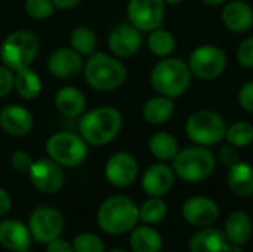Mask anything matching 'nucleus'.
I'll use <instances>...</instances> for the list:
<instances>
[{"mask_svg":"<svg viewBox=\"0 0 253 252\" xmlns=\"http://www.w3.org/2000/svg\"><path fill=\"white\" fill-rule=\"evenodd\" d=\"M237 59L243 67H253V37L245 39L237 49Z\"/></svg>","mask_w":253,"mask_h":252,"instance_id":"36","label":"nucleus"},{"mask_svg":"<svg viewBox=\"0 0 253 252\" xmlns=\"http://www.w3.org/2000/svg\"><path fill=\"white\" fill-rule=\"evenodd\" d=\"M222 252H245V251L242 250V247H240V245H236V244H227V245L224 247Z\"/></svg>","mask_w":253,"mask_h":252,"instance_id":"43","label":"nucleus"},{"mask_svg":"<svg viewBox=\"0 0 253 252\" xmlns=\"http://www.w3.org/2000/svg\"><path fill=\"white\" fill-rule=\"evenodd\" d=\"M182 0H165V3H168V4H179Z\"/></svg>","mask_w":253,"mask_h":252,"instance_id":"45","label":"nucleus"},{"mask_svg":"<svg viewBox=\"0 0 253 252\" xmlns=\"http://www.w3.org/2000/svg\"><path fill=\"white\" fill-rule=\"evenodd\" d=\"M222 22L233 33L248 31L253 24L252 7L242 0H234L222 9Z\"/></svg>","mask_w":253,"mask_h":252,"instance_id":"20","label":"nucleus"},{"mask_svg":"<svg viewBox=\"0 0 253 252\" xmlns=\"http://www.w3.org/2000/svg\"><path fill=\"white\" fill-rule=\"evenodd\" d=\"M252 235V221L243 211L233 212L225 223V238L230 244L245 245Z\"/></svg>","mask_w":253,"mask_h":252,"instance_id":"23","label":"nucleus"},{"mask_svg":"<svg viewBox=\"0 0 253 252\" xmlns=\"http://www.w3.org/2000/svg\"><path fill=\"white\" fill-rule=\"evenodd\" d=\"M162 236L150 226L133 229L130 235V247L135 252H160Z\"/></svg>","mask_w":253,"mask_h":252,"instance_id":"27","label":"nucleus"},{"mask_svg":"<svg viewBox=\"0 0 253 252\" xmlns=\"http://www.w3.org/2000/svg\"><path fill=\"white\" fill-rule=\"evenodd\" d=\"M53 104L55 108L65 117H80L86 110L84 94L74 86H64L58 89Z\"/></svg>","mask_w":253,"mask_h":252,"instance_id":"21","label":"nucleus"},{"mask_svg":"<svg viewBox=\"0 0 253 252\" xmlns=\"http://www.w3.org/2000/svg\"><path fill=\"white\" fill-rule=\"evenodd\" d=\"M30 229L18 220H4L0 223V245L12 252H25L31 245Z\"/></svg>","mask_w":253,"mask_h":252,"instance_id":"19","label":"nucleus"},{"mask_svg":"<svg viewBox=\"0 0 253 252\" xmlns=\"http://www.w3.org/2000/svg\"><path fill=\"white\" fill-rule=\"evenodd\" d=\"M185 131L194 144L209 147L225 138L227 126L218 113L212 110H199L188 117Z\"/></svg>","mask_w":253,"mask_h":252,"instance_id":"8","label":"nucleus"},{"mask_svg":"<svg viewBox=\"0 0 253 252\" xmlns=\"http://www.w3.org/2000/svg\"><path fill=\"white\" fill-rule=\"evenodd\" d=\"M175 110L173 100L165 95H159L154 98H150L142 108V116L144 119L151 123V125H162L166 123Z\"/></svg>","mask_w":253,"mask_h":252,"instance_id":"24","label":"nucleus"},{"mask_svg":"<svg viewBox=\"0 0 253 252\" xmlns=\"http://www.w3.org/2000/svg\"><path fill=\"white\" fill-rule=\"evenodd\" d=\"M31 184L42 193L53 195L59 192L64 186V172L61 165H58L50 157L37 159L28 172Z\"/></svg>","mask_w":253,"mask_h":252,"instance_id":"12","label":"nucleus"},{"mask_svg":"<svg viewBox=\"0 0 253 252\" xmlns=\"http://www.w3.org/2000/svg\"><path fill=\"white\" fill-rule=\"evenodd\" d=\"M96 34L92 28L86 25L76 27L70 34L71 48L82 56H89L96 49Z\"/></svg>","mask_w":253,"mask_h":252,"instance_id":"29","label":"nucleus"},{"mask_svg":"<svg viewBox=\"0 0 253 252\" xmlns=\"http://www.w3.org/2000/svg\"><path fill=\"white\" fill-rule=\"evenodd\" d=\"M215 156L203 146H194L178 151L173 159V172L187 183H199L212 175Z\"/></svg>","mask_w":253,"mask_h":252,"instance_id":"6","label":"nucleus"},{"mask_svg":"<svg viewBox=\"0 0 253 252\" xmlns=\"http://www.w3.org/2000/svg\"><path fill=\"white\" fill-rule=\"evenodd\" d=\"M34 125L33 114L19 104H9L0 111V126L12 137H25Z\"/></svg>","mask_w":253,"mask_h":252,"instance_id":"17","label":"nucleus"},{"mask_svg":"<svg viewBox=\"0 0 253 252\" xmlns=\"http://www.w3.org/2000/svg\"><path fill=\"white\" fill-rule=\"evenodd\" d=\"M47 68L52 76L68 80L82 73L83 59L82 55L77 53L73 48H59L50 53L47 59Z\"/></svg>","mask_w":253,"mask_h":252,"instance_id":"15","label":"nucleus"},{"mask_svg":"<svg viewBox=\"0 0 253 252\" xmlns=\"http://www.w3.org/2000/svg\"><path fill=\"white\" fill-rule=\"evenodd\" d=\"M219 157H221V160H222L228 168L233 166V165H236L237 162H240V160H239V153H237L236 147L231 146V144H225V146L221 147V150H219Z\"/></svg>","mask_w":253,"mask_h":252,"instance_id":"39","label":"nucleus"},{"mask_svg":"<svg viewBox=\"0 0 253 252\" xmlns=\"http://www.w3.org/2000/svg\"><path fill=\"white\" fill-rule=\"evenodd\" d=\"M139 221V208L126 196L116 195L102 202L98 209V224L108 235H123Z\"/></svg>","mask_w":253,"mask_h":252,"instance_id":"3","label":"nucleus"},{"mask_svg":"<svg viewBox=\"0 0 253 252\" xmlns=\"http://www.w3.org/2000/svg\"><path fill=\"white\" fill-rule=\"evenodd\" d=\"M87 85L96 91L108 92L120 88L126 80V67L117 56L105 52H93L83 65Z\"/></svg>","mask_w":253,"mask_h":252,"instance_id":"2","label":"nucleus"},{"mask_svg":"<svg viewBox=\"0 0 253 252\" xmlns=\"http://www.w3.org/2000/svg\"><path fill=\"white\" fill-rule=\"evenodd\" d=\"M110 252H126V251H123V250H113V251H110Z\"/></svg>","mask_w":253,"mask_h":252,"instance_id":"46","label":"nucleus"},{"mask_svg":"<svg viewBox=\"0 0 253 252\" xmlns=\"http://www.w3.org/2000/svg\"><path fill=\"white\" fill-rule=\"evenodd\" d=\"M184 218L196 227H209L219 217L218 205L205 196H196L188 199L182 206Z\"/></svg>","mask_w":253,"mask_h":252,"instance_id":"16","label":"nucleus"},{"mask_svg":"<svg viewBox=\"0 0 253 252\" xmlns=\"http://www.w3.org/2000/svg\"><path fill=\"white\" fill-rule=\"evenodd\" d=\"M46 252H74V250H73V245H70L67 241L56 238L47 244Z\"/></svg>","mask_w":253,"mask_h":252,"instance_id":"40","label":"nucleus"},{"mask_svg":"<svg viewBox=\"0 0 253 252\" xmlns=\"http://www.w3.org/2000/svg\"><path fill=\"white\" fill-rule=\"evenodd\" d=\"M138 162L126 151L114 153L105 165V178L114 187H127L138 177Z\"/></svg>","mask_w":253,"mask_h":252,"instance_id":"14","label":"nucleus"},{"mask_svg":"<svg viewBox=\"0 0 253 252\" xmlns=\"http://www.w3.org/2000/svg\"><path fill=\"white\" fill-rule=\"evenodd\" d=\"M225 140L234 147H248L253 141V126L249 122H236L225 131Z\"/></svg>","mask_w":253,"mask_h":252,"instance_id":"32","label":"nucleus"},{"mask_svg":"<svg viewBox=\"0 0 253 252\" xmlns=\"http://www.w3.org/2000/svg\"><path fill=\"white\" fill-rule=\"evenodd\" d=\"M225 0H203V3H206V4H209V6H219V4H222Z\"/></svg>","mask_w":253,"mask_h":252,"instance_id":"44","label":"nucleus"},{"mask_svg":"<svg viewBox=\"0 0 253 252\" xmlns=\"http://www.w3.org/2000/svg\"><path fill=\"white\" fill-rule=\"evenodd\" d=\"M74 252H105L104 242L93 233H80L73 242Z\"/></svg>","mask_w":253,"mask_h":252,"instance_id":"34","label":"nucleus"},{"mask_svg":"<svg viewBox=\"0 0 253 252\" xmlns=\"http://www.w3.org/2000/svg\"><path fill=\"white\" fill-rule=\"evenodd\" d=\"M148 149L159 160H173L179 151L178 141L168 132H157L150 138Z\"/></svg>","mask_w":253,"mask_h":252,"instance_id":"28","label":"nucleus"},{"mask_svg":"<svg viewBox=\"0 0 253 252\" xmlns=\"http://www.w3.org/2000/svg\"><path fill=\"white\" fill-rule=\"evenodd\" d=\"M239 102L246 111L253 113V82H248L240 88Z\"/></svg>","mask_w":253,"mask_h":252,"instance_id":"38","label":"nucleus"},{"mask_svg":"<svg viewBox=\"0 0 253 252\" xmlns=\"http://www.w3.org/2000/svg\"><path fill=\"white\" fill-rule=\"evenodd\" d=\"M122 114L111 105L96 107L80 116L79 134L87 144L101 147L111 143L122 129Z\"/></svg>","mask_w":253,"mask_h":252,"instance_id":"1","label":"nucleus"},{"mask_svg":"<svg viewBox=\"0 0 253 252\" xmlns=\"http://www.w3.org/2000/svg\"><path fill=\"white\" fill-rule=\"evenodd\" d=\"M176 42L170 31L160 28H156L150 31L148 36V49L157 55V56H169L175 50Z\"/></svg>","mask_w":253,"mask_h":252,"instance_id":"30","label":"nucleus"},{"mask_svg":"<svg viewBox=\"0 0 253 252\" xmlns=\"http://www.w3.org/2000/svg\"><path fill=\"white\" fill-rule=\"evenodd\" d=\"M64 227L62 214L52 206H40L30 217V233L40 244H49L59 238Z\"/></svg>","mask_w":253,"mask_h":252,"instance_id":"11","label":"nucleus"},{"mask_svg":"<svg viewBox=\"0 0 253 252\" xmlns=\"http://www.w3.org/2000/svg\"><path fill=\"white\" fill-rule=\"evenodd\" d=\"M227 245L225 233L218 229L205 227L203 230L197 232L190 241V251L191 252H222Z\"/></svg>","mask_w":253,"mask_h":252,"instance_id":"25","label":"nucleus"},{"mask_svg":"<svg viewBox=\"0 0 253 252\" xmlns=\"http://www.w3.org/2000/svg\"><path fill=\"white\" fill-rule=\"evenodd\" d=\"M175 181V172L166 163L151 165L142 177V190L150 198H162L166 195Z\"/></svg>","mask_w":253,"mask_h":252,"instance_id":"18","label":"nucleus"},{"mask_svg":"<svg viewBox=\"0 0 253 252\" xmlns=\"http://www.w3.org/2000/svg\"><path fill=\"white\" fill-rule=\"evenodd\" d=\"M227 183L230 190L239 198H249L253 195V166L246 162H237L230 166Z\"/></svg>","mask_w":253,"mask_h":252,"instance_id":"22","label":"nucleus"},{"mask_svg":"<svg viewBox=\"0 0 253 252\" xmlns=\"http://www.w3.org/2000/svg\"><path fill=\"white\" fill-rule=\"evenodd\" d=\"M55 4L52 0H25L24 10L33 19H46L55 13Z\"/></svg>","mask_w":253,"mask_h":252,"instance_id":"33","label":"nucleus"},{"mask_svg":"<svg viewBox=\"0 0 253 252\" xmlns=\"http://www.w3.org/2000/svg\"><path fill=\"white\" fill-rule=\"evenodd\" d=\"M166 214H168V205L160 198H150L139 208V220L148 226L163 221Z\"/></svg>","mask_w":253,"mask_h":252,"instance_id":"31","label":"nucleus"},{"mask_svg":"<svg viewBox=\"0 0 253 252\" xmlns=\"http://www.w3.org/2000/svg\"><path fill=\"white\" fill-rule=\"evenodd\" d=\"M15 73L4 65H0V98L6 97L13 89Z\"/></svg>","mask_w":253,"mask_h":252,"instance_id":"37","label":"nucleus"},{"mask_svg":"<svg viewBox=\"0 0 253 252\" xmlns=\"http://www.w3.org/2000/svg\"><path fill=\"white\" fill-rule=\"evenodd\" d=\"M46 153L61 166L76 168L82 165L87 154V143L80 134L56 132L46 141Z\"/></svg>","mask_w":253,"mask_h":252,"instance_id":"7","label":"nucleus"},{"mask_svg":"<svg viewBox=\"0 0 253 252\" xmlns=\"http://www.w3.org/2000/svg\"><path fill=\"white\" fill-rule=\"evenodd\" d=\"M55 7L56 9H61V10H68V9H73L76 7L82 0H52Z\"/></svg>","mask_w":253,"mask_h":252,"instance_id":"42","label":"nucleus"},{"mask_svg":"<svg viewBox=\"0 0 253 252\" xmlns=\"http://www.w3.org/2000/svg\"><path fill=\"white\" fill-rule=\"evenodd\" d=\"M33 162L34 160L30 156V153H27L24 150H16L10 156V166L16 172H21V174H28L33 166Z\"/></svg>","mask_w":253,"mask_h":252,"instance_id":"35","label":"nucleus"},{"mask_svg":"<svg viewBox=\"0 0 253 252\" xmlns=\"http://www.w3.org/2000/svg\"><path fill=\"white\" fill-rule=\"evenodd\" d=\"M153 89L159 95L169 98L181 97L191 83V71L188 64L179 58H165L157 62L150 74Z\"/></svg>","mask_w":253,"mask_h":252,"instance_id":"4","label":"nucleus"},{"mask_svg":"<svg viewBox=\"0 0 253 252\" xmlns=\"http://www.w3.org/2000/svg\"><path fill=\"white\" fill-rule=\"evenodd\" d=\"M142 45L141 31L130 22L116 25L108 36V48L117 58H129L135 55Z\"/></svg>","mask_w":253,"mask_h":252,"instance_id":"13","label":"nucleus"},{"mask_svg":"<svg viewBox=\"0 0 253 252\" xmlns=\"http://www.w3.org/2000/svg\"><path fill=\"white\" fill-rule=\"evenodd\" d=\"M165 0H129L127 18L139 31L160 28L165 19Z\"/></svg>","mask_w":253,"mask_h":252,"instance_id":"10","label":"nucleus"},{"mask_svg":"<svg viewBox=\"0 0 253 252\" xmlns=\"http://www.w3.org/2000/svg\"><path fill=\"white\" fill-rule=\"evenodd\" d=\"M227 65L225 52L213 45H203L196 48L188 59L191 74L202 80H213L219 77Z\"/></svg>","mask_w":253,"mask_h":252,"instance_id":"9","label":"nucleus"},{"mask_svg":"<svg viewBox=\"0 0 253 252\" xmlns=\"http://www.w3.org/2000/svg\"><path fill=\"white\" fill-rule=\"evenodd\" d=\"M39 39L27 30H16L7 34L0 45V59L9 70L19 71L31 67L39 55Z\"/></svg>","mask_w":253,"mask_h":252,"instance_id":"5","label":"nucleus"},{"mask_svg":"<svg viewBox=\"0 0 253 252\" xmlns=\"http://www.w3.org/2000/svg\"><path fill=\"white\" fill-rule=\"evenodd\" d=\"M13 89L22 100H36L42 92V79L30 67L22 68L15 71Z\"/></svg>","mask_w":253,"mask_h":252,"instance_id":"26","label":"nucleus"},{"mask_svg":"<svg viewBox=\"0 0 253 252\" xmlns=\"http://www.w3.org/2000/svg\"><path fill=\"white\" fill-rule=\"evenodd\" d=\"M12 208V201H10V196L7 195L6 190H3L0 187V217L1 215H6Z\"/></svg>","mask_w":253,"mask_h":252,"instance_id":"41","label":"nucleus"}]
</instances>
